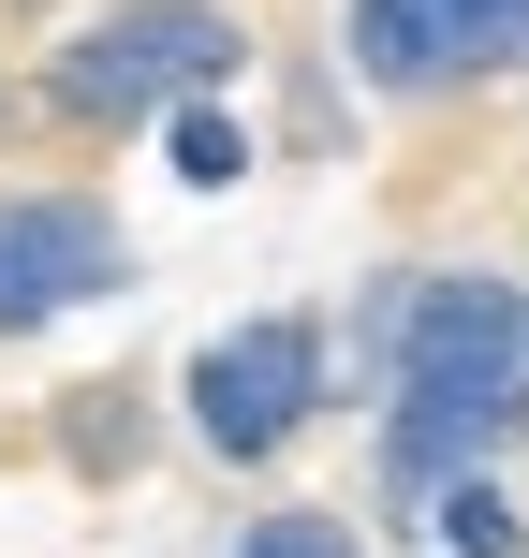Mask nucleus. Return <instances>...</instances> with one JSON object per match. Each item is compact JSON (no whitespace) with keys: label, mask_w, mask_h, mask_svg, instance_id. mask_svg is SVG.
Segmentation results:
<instances>
[{"label":"nucleus","mask_w":529,"mask_h":558,"mask_svg":"<svg viewBox=\"0 0 529 558\" xmlns=\"http://www.w3.org/2000/svg\"><path fill=\"white\" fill-rule=\"evenodd\" d=\"M309 397H324V338H309L294 308L192 353V426H206V456H279V441L309 426Z\"/></svg>","instance_id":"4"},{"label":"nucleus","mask_w":529,"mask_h":558,"mask_svg":"<svg viewBox=\"0 0 529 558\" xmlns=\"http://www.w3.org/2000/svg\"><path fill=\"white\" fill-rule=\"evenodd\" d=\"M236 59H251V45H236V15H206V0H133V15H104L88 45H59L45 104H59V118H104V133H133V118H192Z\"/></svg>","instance_id":"1"},{"label":"nucleus","mask_w":529,"mask_h":558,"mask_svg":"<svg viewBox=\"0 0 529 558\" xmlns=\"http://www.w3.org/2000/svg\"><path fill=\"white\" fill-rule=\"evenodd\" d=\"M442 544H456V558H529V530H515L501 485H442Z\"/></svg>","instance_id":"7"},{"label":"nucleus","mask_w":529,"mask_h":558,"mask_svg":"<svg viewBox=\"0 0 529 558\" xmlns=\"http://www.w3.org/2000/svg\"><path fill=\"white\" fill-rule=\"evenodd\" d=\"M133 251H118V221L88 192H0V338L59 324V308H104Z\"/></svg>","instance_id":"3"},{"label":"nucleus","mask_w":529,"mask_h":558,"mask_svg":"<svg viewBox=\"0 0 529 558\" xmlns=\"http://www.w3.org/2000/svg\"><path fill=\"white\" fill-rule=\"evenodd\" d=\"M353 74L368 88L529 74V0H353Z\"/></svg>","instance_id":"5"},{"label":"nucleus","mask_w":529,"mask_h":558,"mask_svg":"<svg viewBox=\"0 0 529 558\" xmlns=\"http://www.w3.org/2000/svg\"><path fill=\"white\" fill-rule=\"evenodd\" d=\"M397 397H515L529 412V294L515 279H412L383 308Z\"/></svg>","instance_id":"2"},{"label":"nucleus","mask_w":529,"mask_h":558,"mask_svg":"<svg viewBox=\"0 0 529 558\" xmlns=\"http://www.w3.org/2000/svg\"><path fill=\"white\" fill-rule=\"evenodd\" d=\"M177 177H192V192H236V177H251V147H236V118H177Z\"/></svg>","instance_id":"8"},{"label":"nucleus","mask_w":529,"mask_h":558,"mask_svg":"<svg viewBox=\"0 0 529 558\" xmlns=\"http://www.w3.org/2000/svg\"><path fill=\"white\" fill-rule=\"evenodd\" d=\"M236 558H353V530H338V514H265Z\"/></svg>","instance_id":"9"},{"label":"nucleus","mask_w":529,"mask_h":558,"mask_svg":"<svg viewBox=\"0 0 529 558\" xmlns=\"http://www.w3.org/2000/svg\"><path fill=\"white\" fill-rule=\"evenodd\" d=\"M515 426H529L515 397H397V412H383V471L412 485V500H442V485H471Z\"/></svg>","instance_id":"6"}]
</instances>
